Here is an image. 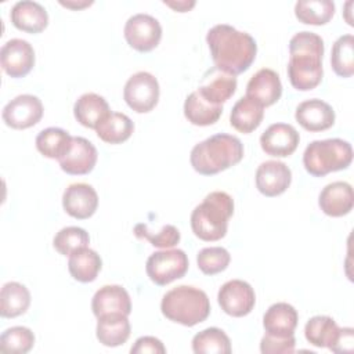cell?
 <instances>
[{
    "label": "cell",
    "instance_id": "6da1fadb",
    "mask_svg": "<svg viewBox=\"0 0 354 354\" xmlns=\"http://www.w3.org/2000/svg\"><path fill=\"white\" fill-rule=\"evenodd\" d=\"M206 43L214 68L232 76L246 72L256 59V40L228 24H218L209 29Z\"/></svg>",
    "mask_w": 354,
    "mask_h": 354
},
{
    "label": "cell",
    "instance_id": "7a4b0ae2",
    "mask_svg": "<svg viewBox=\"0 0 354 354\" xmlns=\"http://www.w3.org/2000/svg\"><path fill=\"white\" fill-rule=\"evenodd\" d=\"M324 51V40L314 32L303 30L289 40L288 77L296 90L308 91L321 83Z\"/></svg>",
    "mask_w": 354,
    "mask_h": 354
},
{
    "label": "cell",
    "instance_id": "3957f363",
    "mask_svg": "<svg viewBox=\"0 0 354 354\" xmlns=\"http://www.w3.org/2000/svg\"><path fill=\"white\" fill-rule=\"evenodd\" d=\"M243 144L235 136L217 133L198 142L189 153V162L202 176H213L239 163L243 158Z\"/></svg>",
    "mask_w": 354,
    "mask_h": 354
},
{
    "label": "cell",
    "instance_id": "277c9868",
    "mask_svg": "<svg viewBox=\"0 0 354 354\" xmlns=\"http://www.w3.org/2000/svg\"><path fill=\"white\" fill-rule=\"evenodd\" d=\"M234 214V199L224 191H213L191 213V228L195 236L206 242L220 241L228 230Z\"/></svg>",
    "mask_w": 354,
    "mask_h": 354
},
{
    "label": "cell",
    "instance_id": "5b68a950",
    "mask_svg": "<svg viewBox=\"0 0 354 354\" xmlns=\"http://www.w3.org/2000/svg\"><path fill=\"white\" fill-rule=\"evenodd\" d=\"M160 311L167 319L191 328L209 317L210 301L202 289L180 285L165 293Z\"/></svg>",
    "mask_w": 354,
    "mask_h": 354
},
{
    "label": "cell",
    "instance_id": "8992f818",
    "mask_svg": "<svg viewBox=\"0 0 354 354\" xmlns=\"http://www.w3.org/2000/svg\"><path fill=\"white\" fill-rule=\"evenodd\" d=\"M353 162V147L342 138L311 141L303 153V165L314 177L347 169Z\"/></svg>",
    "mask_w": 354,
    "mask_h": 354
},
{
    "label": "cell",
    "instance_id": "52a82bcc",
    "mask_svg": "<svg viewBox=\"0 0 354 354\" xmlns=\"http://www.w3.org/2000/svg\"><path fill=\"white\" fill-rule=\"evenodd\" d=\"M188 256L181 249H163L152 253L145 264V271L149 279L165 286L170 282L183 278L188 271Z\"/></svg>",
    "mask_w": 354,
    "mask_h": 354
},
{
    "label": "cell",
    "instance_id": "ba28073f",
    "mask_svg": "<svg viewBox=\"0 0 354 354\" xmlns=\"http://www.w3.org/2000/svg\"><path fill=\"white\" fill-rule=\"evenodd\" d=\"M159 83L158 79L145 71L131 75L123 88V98L129 108L137 113L151 112L159 101Z\"/></svg>",
    "mask_w": 354,
    "mask_h": 354
},
{
    "label": "cell",
    "instance_id": "9c48e42d",
    "mask_svg": "<svg viewBox=\"0 0 354 354\" xmlns=\"http://www.w3.org/2000/svg\"><path fill=\"white\" fill-rule=\"evenodd\" d=\"M123 35L131 48L148 53L158 47L162 39V26L155 17L140 12L126 21Z\"/></svg>",
    "mask_w": 354,
    "mask_h": 354
},
{
    "label": "cell",
    "instance_id": "30bf717a",
    "mask_svg": "<svg viewBox=\"0 0 354 354\" xmlns=\"http://www.w3.org/2000/svg\"><path fill=\"white\" fill-rule=\"evenodd\" d=\"M217 301L225 314L241 318L252 313L256 304V293L246 281L231 279L220 288Z\"/></svg>",
    "mask_w": 354,
    "mask_h": 354
},
{
    "label": "cell",
    "instance_id": "8fae6325",
    "mask_svg": "<svg viewBox=\"0 0 354 354\" xmlns=\"http://www.w3.org/2000/svg\"><path fill=\"white\" fill-rule=\"evenodd\" d=\"M43 104L39 97L21 94L12 98L3 108L4 123L15 130H25L37 124L43 116Z\"/></svg>",
    "mask_w": 354,
    "mask_h": 354
},
{
    "label": "cell",
    "instance_id": "7c38bea8",
    "mask_svg": "<svg viewBox=\"0 0 354 354\" xmlns=\"http://www.w3.org/2000/svg\"><path fill=\"white\" fill-rule=\"evenodd\" d=\"M0 62L8 76L25 77L35 66V50L24 39H10L0 50Z\"/></svg>",
    "mask_w": 354,
    "mask_h": 354
},
{
    "label": "cell",
    "instance_id": "4fadbf2b",
    "mask_svg": "<svg viewBox=\"0 0 354 354\" xmlns=\"http://www.w3.org/2000/svg\"><path fill=\"white\" fill-rule=\"evenodd\" d=\"M300 141L297 130L288 123H274L260 136L261 149L275 158H286L292 155Z\"/></svg>",
    "mask_w": 354,
    "mask_h": 354
},
{
    "label": "cell",
    "instance_id": "5bb4252c",
    "mask_svg": "<svg viewBox=\"0 0 354 354\" xmlns=\"http://www.w3.org/2000/svg\"><path fill=\"white\" fill-rule=\"evenodd\" d=\"M292 183V170L279 160H266L256 170V188L264 196L283 194Z\"/></svg>",
    "mask_w": 354,
    "mask_h": 354
},
{
    "label": "cell",
    "instance_id": "9a60e30c",
    "mask_svg": "<svg viewBox=\"0 0 354 354\" xmlns=\"http://www.w3.org/2000/svg\"><path fill=\"white\" fill-rule=\"evenodd\" d=\"M62 207L73 218L86 220L91 217L98 207V195L93 185L75 183L66 187L62 195Z\"/></svg>",
    "mask_w": 354,
    "mask_h": 354
},
{
    "label": "cell",
    "instance_id": "2e32d148",
    "mask_svg": "<svg viewBox=\"0 0 354 354\" xmlns=\"http://www.w3.org/2000/svg\"><path fill=\"white\" fill-rule=\"evenodd\" d=\"M98 159L97 148L84 137H73L68 152L58 160L61 169L71 176L88 174Z\"/></svg>",
    "mask_w": 354,
    "mask_h": 354
},
{
    "label": "cell",
    "instance_id": "e0dca14e",
    "mask_svg": "<svg viewBox=\"0 0 354 354\" xmlns=\"http://www.w3.org/2000/svg\"><path fill=\"white\" fill-rule=\"evenodd\" d=\"M296 122L307 131H324L335 124L333 108L318 98H311L300 102L295 111Z\"/></svg>",
    "mask_w": 354,
    "mask_h": 354
},
{
    "label": "cell",
    "instance_id": "ac0fdd59",
    "mask_svg": "<svg viewBox=\"0 0 354 354\" xmlns=\"http://www.w3.org/2000/svg\"><path fill=\"white\" fill-rule=\"evenodd\" d=\"M282 95V83L279 75L270 69L263 68L257 71L246 86V97L264 106L274 105Z\"/></svg>",
    "mask_w": 354,
    "mask_h": 354
},
{
    "label": "cell",
    "instance_id": "d6986e66",
    "mask_svg": "<svg viewBox=\"0 0 354 354\" xmlns=\"http://www.w3.org/2000/svg\"><path fill=\"white\" fill-rule=\"evenodd\" d=\"M319 209L330 217H343L353 210V187L346 181H333L325 185L318 196Z\"/></svg>",
    "mask_w": 354,
    "mask_h": 354
},
{
    "label": "cell",
    "instance_id": "ffe728a7",
    "mask_svg": "<svg viewBox=\"0 0 354 354\" xmlns=\"http://www.w3.org/2000/svg\"><path fill=\"white\" fill-rule=\"evenodd\" d=\"M91 310L97 318L104 314L130 315V295L120 285H104L94 293L91 300Z\"/></svg>",
    "mask_w": 354,
    "mask_h": 354
},
{
    "label": "cell",
    "instance_id": "44dd1931",
    "mask_svg": "<svg viewBox=\"0 0 354 354\" xmlns=\"http://www.w3.org/2000/svg\"><path fill=\"white\" fill-rule=\"evenodd\" d=\"M11 24L26 33H40L48 25V14L46 8L30 0L17 1L10 11Z\"/></svg>",
    "mask_w": 354,
    "mask_h": 354
},
{
    "label": "cell",
    "instance_id": "7402d4cb",
    "mask_svg": "<svg viewBox=\"0 0 354 354\" xmlns=\"http://www.w3.org/2000/svg\"><path fill=\"white\" fill-rule=\"evenodd\" d=\"M297 321L299 314L296 308L289 303L279 301L270 306L263 315V328L268 335L286 337L295 335Z\"/></svg>",
    "mask_w": 354,
    "mask_h": 354
},
{
    "label": "cell",
    "instance_id": "603a6c76",
    "mask_svg": "<svg viewBox=\"0 0 354 354\" xmlns=\"http://www.w3.org/2000/svg\"><path fill=\"white\" fill-rule=\"evenodd\" d=\"M124 314H104L97 319L95 335L101 344L106 347H118L127 342L131 326Z\"/></svg>",
    "mask_w": 354,
    "mask_h": 354
},
{
    "label": "cell",
    "instance_id": "cb8c5ba5",
    "mask_svg": "<svg viewBox=\"0 0 354 354\" xmlns=\"http://www.w3.org/2000/svg\"><path fill=\"white\" fill-rule=\"evenodd\" d=\"M111 113L106 100L95 93L82 94L75 105L73 115L75 119L87 129H97L98 124Z\"/></svg>",
    "mask_w": 354,
    "mask_h": 354
},
{
    "label": "cell",
    "instance_id": "d4e9b609",
    "mask_svg": "<svg viewBox=\"0 0 354 354\" xmlns=\"http://www.w3.org/2000/svg\"><path fill=\"white\" fill-rule=\"evenodd\" d=\"M210 77L205 76V83L196 90L202 97L214 105H223L236 91L238 80L235 76L213 68L209 71Z\"/></svg>",
    "mask_w": 354,
    "mask_h": 354
},
{
    "label": "cell",
    "instance_id": "484cf974",
    "mask_svg": "<svg viewBox=\"0 0 354 354\" xmlns=\"http://www.w3.org/2000/svg\"><path fill=\"white\" fill-rule=\"evenodd\" d=\"M264 118V108L249 97L239 98L230 113L231 126L243 134H249L254 131Z\"/></svg>",
    "mask_w": 354,
    "mask_h": 354
},
{
    "label": "cell",
    "instance_id": "4316f807",
    "mask_svg": "<svg viewBox=\"0 0 354 354\" xmlns=\"http://www.w3.org/2000/svg\"><path fill=\"white\" fill-rule=\"evenodd\" d=\"M223 113V105H214L199 94L192 91L184 102V116L195 126L214 124Z\"/></svg>",
    "mask_w": 354,
    "mask_h": 354
},
{
    "label": "cell",
    "instance_id": "83f0119b",
    "mask_svg": "<svg viewBox=\"0 0 354 354\" xmlns=\"http://www.w3.org/2000/svg\"><path fill=\"white\" fill-rule=\"evenodd\" d=\"M102 268V260L100 254L90 249L82 248L72 253L68 260V270L73 279L88 283L93 282Z\"/></svg>",
    "mask_w": 354,
    "mask_h": 354
},
{
    "label": "cell",
    "instance_id": "f1b7e54d",
    "mask_svg": "<svg viewBox=\"0 0 354 354\" xmlns=\"http://www.w3.org/2000/svg\"><path fill=\"white\" fill-rule=\"evenodd\" d=\"M30 306V292L19 282L11 281L0 290V314L3 318H15L26 313Z\"/></svg>",
    "mask_w": 354,
    "mask_h": 354
},
{
    "label": "cell",
    "instance_id": "f546056e",
    "mask_svg": "<svg viewBox=\"0 0 354 354\" xmlns=\"http://www.w3.org/2000/svg\"><path fill=\"white\" fill-rule=\"evenodd\" d=\"M134 131V123L122 112H111L95 129L100 140L106 144H122L131 137Z\"/></svg>",
    "mask_w": 354,
    "mask_h": 354
},
{
    "label": "cell",
    "instance_id": "4dcf8cb0",
    "mask_svg": "<svg viewBox=\"0 0 354 354\" xmlns=\"http://www.w3.org/2000/svg\"><path fill=\"white\" fill-rule=\"evenodd\" d=\"M72 138L73 137L61 127H47L37 134L36 148L43 156L59 160L68 152Z\"/></svg>",
    "mask_w": 354,
    "mask_h": 354
},
{
    "label": "cell",
    "instance_id": "1f68e13d",
    "mask_svg": "<svg viewBox=\"0 0 354 354\" xmlns=\"http://www.w3.org/2000/svg\"><path fill=\"white\" fill-rule=\"evenodd\" d=\"M339 329L340 328L333 318L328 315H315L307 321L304 336L310 344L330 350L339 335Z\"/></svg>",
    "mask_w": 354,
    "mask_h": 354
},
{
    "label": "cell",
    "instance_id": "d6a6232c",
    "mask_svg": "<svg viewBox=\"0 0 354 354\" xmlns=\"http://www.w3.org/2000/svg\"><path fill=\"white\" fill-rule=\"evenodd\" d=\"M296 18L307 25H325L335 15L332 0H299L295 4Z\"/></svg>",
    "mask_w": 354,
    "mask_h": 354
},
{
    "label": "cell",
    "instance_id": "836d02e7",
    "mask_svg": "<svg viewBox=\"0 0 354 354\" xmlns=\"http://www.w3.org/2000/svg\"><path fill=\"white\" fill-rule=\"evenodd\" d=\"M231 342L220 328H206L192 337V351L195 354H230Z\"/></svg>",
    "mask_w": 354,
    "mask_h": 354
},
{
    "label": "cell",
    "instance_id": "e575fe53",
    "mask_svg": "<svg viewBox=\"0 0 354 354\" xmlns=\"http://www.w3.org/2000/svg\"><path fill=\"white\" fill-rule=\"evenodd\" d=\"M330 65L333 72L340 77L354 75V36L347 33L340 36L332 47Z\"/></svg>",
    "mask_w": 354,
    "mask_h": 354
},
{
    "label": "cell",
    "instance_id": "d590c367",
    "mask_svg": "<svg viewBox=\"0 0 354 354\" xmlns=\"http://www.w3.org/2000/svg\"><path fill=\"white\" fill-rule=\"evenodd\" d=\"M35 346V335L26 326H11L0 336V350L7 354H26Z\"/></svg>",
    "mask_w": 354,
    "mask_h": 354
},
{
    "label": "cell",
    "instance_id": "8d00e7d4",
    "mask_svg": "<svg viewBox=\"0 0 354 354\" xmlns=\"http://www.w3.org/2000/svg\"><path fill=\"white\" fill-rule=\"evenodd\" d=\"M88 242H90L88 232L84 228H80L76 225L61 228L53 239V245L55 250L64 256H71L76 250L86 248Z\"/></svg>",
    "mask_w": 354,
    "mask_h": 354
},
{
    "label": "cell",
    "instance_id": "74e56055",
    "mask_svg": "<svg viewBox=\"0 0 354 354\" xmlns=\"http://www.w3.org/2000/svg\"><path fill=\"white\" fill-rule=\"evenodd\" d=\"M134 235L140 239H147L152 246L159 249H171L180 242V231L171 225H163L156 234L148 230V225L144 223H138L134 225Z\"/></svg>",
    "mask_w": 354,
    "mask_h": 354
},
{
    "label": "cell",
    "instance_id": "f35d334b",
    "mask_svg": "<svg viewBox=\"0 0 354 354\" xmlns=\"http://www.w3.org/2000/svg\"><path fill=\"white\" fill-rule=\"evenodd\" d=\"M231 261V256L225 248L210 246L199 250L196 256L198 268L206 275H214L224 271Z\"/></svg>",
    "mask_w": 354,
    "mask_h": 354
},
{
    "label": "cell",
    "instance_id": "ab89813d",
    "mask_svg": "<svg viewBox=\"0 0 354 354\" xmlns=\"http://www.w3.org/2000/svg\"><path fill=\"white\" fill-rule=\"evenodd\" d=\"M296 339L295 335L286 337H278L266 333L260 340V351L263 354H290L295 351Z\"/></svg>",
    "mask_w": 354,
    "mask_h": 354
},
{
    "label": "cell",
    "instance_id": "60d3db41",
    "mask_svg": "<svg viewBox=\"0 0 354 354\" xmlns=\"http://www.w3.org/2000/svg\"><path fill=\"white\" fill-rule=\"evenodd\" d=\"M131 354H165L166 347L163 343L155 336H141L136 340L133 347L130 348Z\"/></svg>",
    "mask_w": 354,
    "mask_h": 354
},
{
    "label": "cell",
    "instance_id": "b9f144b4",
    "mask_svg": "<svg viewBox=\"0 0 354 354\" xmlns=\"http://www.w3.org/2000/svg\"><path fill=\"white\" fill-rule=\"evenodd\" d=\"M354 350V329L350 326L340 328L339 335L330 347L333 353H353Z\"/></svg>",
    "mask_w": 354,
    "mask_h": 354
},
{
    "label": "cell",
    "instance_id": "7bdbcfd3",
    "mask_svg": "<svg viewBox=\"0 0 354 354\" xmlns=\"http://www.w3.org/2000/svg\"><path fill=\"white\" fill-rule=\"evenodd\" d=\"M163 4H166L170 8H173L174 11L187 12L191 8H194L196 3L194 0H163Z\"/></svg>",
    "mask_w": 354,
    "mask_h": 354
},
{
    "label": "cell",
    "instance_id": "ee69618b",
    "mask_svg": "<svg viewBox=\"0 0 354 354\" xmlns=\"http://www.w3.org/2000/svg\"><path fill=\"white\" fill-rule=\"evenodd\" d=\"M59 4L61 6H64V7H66V8H71V10H82V8H86V7H88V6H91L93 4V0H66V1H64V0H59Z\"/></svg>",
    "mask_w": 354,
    "mask_h": 354
}]
</instances>
